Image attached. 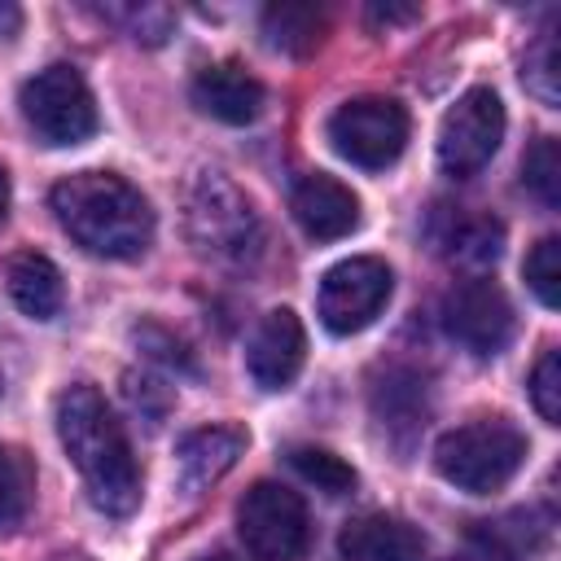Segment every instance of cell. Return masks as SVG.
Returning <instances> with one entry per match:
<instances>
[{
  "instance_id": "6da1fadb",
  "label": "cell",
  "mask_w": 561,
  "mask_h": 561,
  "mask_svg": "<svg viewBox=\"0 0 561 561\" xmlns=\"http://www.w3.org/2000/svg\"><path fill=\"white\" fill-rule=\"evenodd\" d=\"M57 438L70 456V465L83 478L88 500L110 513L127 517L140 504V469L131 456V443L110 412L105 394L88 381H75L57 394Z\"/></svg>"
},
{
  "instance_id": "7a4b0ae2",
  "label": "cell",
  "mask_w": 561,
  "mask_h": 561,
  "mask_svg": "<svg viewBox=\"0 0 561 561\" xmlns=\"http://www.w3.org/2000/svg\"><path fill=\"white\" fill-rule=\"evenodd\" d=\"M57 224L101 259H136L153 241V210L136 184L114 171H75L53 184Z\"/></svg>"
},
{
  "instance_id": "3957f363",
  "label": "cell",
  "mask_w": 561,
  "mask_h": 561,
  "mask_svg": "<svg viewBox=\"0 0 561 561\" xmlns=\"http://www.w3.org/2000/svg\"><path fill=\"white\" fill-rule=\"evenodd\" d=\"M184 228L202 259L245 267L263 250V224L250 197L219 171H197L184 193Z\"/></svg>"
},
{
  "instance_id": "277c9868",
  "label": "cell",
  "mask_w": 561,
  "mask_h": 561,
  "mask_svg": "<svg viewBox=\"0 0 561 561\" xmlns=\"http://www.w3.org/2000/svg\"><path fill=\"white\" fill-rule=\"evenodd\" d=\"M526 460V434L504 416H478L456 425L434 447V469L465 495H491L513 482Z\"/></svg>"
},
{
  "instance_id": "5b68a950",
  "label": "cell",
  "mask_w": 561,
  "mask_h": 561,
  "mask_svg": "<svg viewBox=\"0 0 561 561\" xmlns=\"http://www.w3.org/2000/svg\"><path fill=\"white\" fill-rule=\"evenodd\" d=\"M18 105H22V118L35 131V140H44L53 149L83 145L96 131V101L75 66H48L35 79H26Z\"/></svg>"
},
{
  "instance_id": "8992f818",
  "label": "cell",
  "mask_w": 561,
  "mask_h": 561,
  "mask_svg": "<svg viewBox=\"0 0 561 561\" xmlns=\"http://www.w3.org/2000/svg\"><path fill=\"white\" fill-rule=\"evenodd\" d=\"M237 535L254 561H298L311 539L302 495L280 482H254L237 504Z\"/></svg>"
},
{
  "instance_id": "52a82bcc",
  "label": "cell",
  "mask_w": 561,
  "mask_h": 561,
  "mask_svg": "<svg viewBox=\"0 0 561 561\" xmlns=\"http://www.w3.org/2000/svg\"><path fill=\"white\" fill-rule=\"evenodd\" d=\"M324 131L346 162H355L364 171H381L403 153L412 123L394 96H355L329 114Z\"/></svg>"
},
{
  "instance_id": "ba28073f",
  "label": "cell",
  "mask_w": 561,
  "mask_h": 561,
  "mask_svg": "<svg viewBox=\"0 0 561 561\" xmlns=\"http://www.w3.org/2000/svg\"><path fill=\"white\" fill-rule=\"evenodd\" d=\"M390 289H394L390 267L381 259H373V254H355V259L333 263L320 276L316 311H320L329 333L351 337V333L368 329L381 316V307L390 302Z\"/></svg>"
},
{
  "instance_id": "9c48e42d",
  "label": "cell",
  "mask_w": 561,
  "mask_h": 561,
  "mask_svg": "<svg viewBox=\"0 0 561 561\" xmlns=\"http://www.w3.org/2000/svg\"><path fill=\"white\" fill-rule=\"evenodd\" d=\"M504 140V101L491 88H469L443 114L438 127V167L451 180L478 175Z\"/></svg>"
},
{
  "instance_id": "30bf717a",
  "label": "cell",
  "mask_w": 561,
  "mask_h": 561,
  "mask_svg": "<svg viewBox=\"0 0 561 561\" xmlns=\"http://www.w3.org/2000/svg\"><path fill=\"white\" fill-rule=\"evenodd\" d=\"M513 324L517 320H513L508 294L486 276L456 280L443 294V329H447V337L456 346H465L469 355H478V359L500 355L513 342Z\"/></svg>"
},
{
  "instance_id": "8fae6325",
  "label": "cell",
  "mask_w": 561,
  "mask_h": 561,
  "mask_svg": "<svg viewBox=\"0 0 561 561\" xmlns=\"http://www.w3.org/2000/svg\"><path fill=\"white\" fill-rule=\"evenodd\" d=\"M302 359H307L302 320H298L289 307L263 311V320L254 324L250 346H245V368H250L254 386H259V390H285V386L298 377Z\"/></svg>"
},
{
  "instance_id": "7c38bea8",
  "label": "cell",
  "mask_w": 561,
  "mask_h": 561,
  "mask_svg": "<svg viewBox=\"0 0 561 561\" xmlns=\"http://www.w3.org/2000/svg\"><path fill=\"white\" fill-rule=\"evenodd\" d=\"M289 210H294L298 228L311 241H337V237L359 228V197L342 180H333L324 171H311V175H302L294 184Z\"/></svg>"
},
{
  "instance_id": "4fadbf2b",
  "label": "cell",
  "mask_w": 561,
  "mask_h": 561,
  "mask_svg": "<svg viewBox=\"0 0 561 561\" xmlns=\"http://www.w3.org/2000/svg\"><path fill=\"white\" fill-rule=\"evenodd\" d=\"M337 561H425V539L403 517L364 513V517H351L342 526Z\"/></svg>"
},
{
  "instance_id": "5bb4252c",
  "label": "cell",
  "mask_w": 561,
  "mask_h": 561,
  "mask_svg": "<svg viewBox=\"0 0 561 561\" xmlns=\"http://www.w3.org/2000/svg\"><path fill=\"white\" fill-rule=\"evenodd\" d=\"M193 105L202 110V114H210V118H219V123H232V127H241V123H254L259 118V110H263V83L250 75V70H241L237 61H215V66H202L197 75H193Z\"/></svg>"
},
{
  "instance_id": "9a60e30c",
  "label": "cell",
  "mask_w": 561,
  "mask_h": 561,
  "mask_svg": "<svg viewBox=\"0 0 561 561\" xmlns=\"http://www.w3.org/2000/svg\"><path fill=\"white\" fill-rule=\"evenodd\" d=\"M245 451V430L237 425H206V430H193L180 451H175V478H180V491L184 495H202L206 486H215L232 465L237 456Z\"/></svg>"
},
{
  "instance_id": "2e32d148",
  "label": "cell",
  "mask_w": 561,
  "mask_h": 561,
  "mask_svg": "<svg viewBox=\"0 0 561 561\" xmlns=\"http://www.w3.org/2000/svg\"><path fill=\"white\" fill-rule=\"evenodd\" d=\"M373 416L377 425L386 430L390 443L408 447L421 430H425V416H430V399H425V377L412 373V368H386L373 386Z\"/></svg>"
},
{
  "instance_id": "e0dca14e",
  "label": "cell",
  "mask_w": 561,
  "mask_h": 561,
  "mask_svg": "<svg viewBox=\"0 0 561 561\" xmlns=\"http://www.w3.org/2000/svg\"><path fill=\"white\" fill-rule=\"evenodd\" d=\"M4 285H9V298L18 302L22 316L31 320H53L66 302V285H61V272L53 267L48 254L39 250H18L9 254L4 263Z\"/></svg>"
},
{
  "instance_id": "ac0fdd59",
  "label": "cell",
  "mask_w": 561,
  "mask_h": 561,
  "mask_svg": "<svg viewBox=\"0 0 561 561\" xmlns=\"http://www.w3.org/2000/svg\"><path fill=\"white\" fill-rule=\"evenodd\" d=\"M434 241L460 267H491L500 259V245H504V224L491 215H473V210L456 206L443 215V224H434Z\"/></svg>"
},
{
  "instance_id": "d6986e66",
  "label": "cell",
  "mask_w": 561,
  "mask_h": 561,
  "mask_svg": "<svg viewBox=\"0 0 561 561\" xmlns=\"http://www.w3.org/2000/svg\"><path fill=\"white\" fill-rule=\"evenodd\" d=\"M324 39V9L316 4H272L263 9V44L289 57L311 53Z\"/></svg>"
},
{
  "instance_id": "ffe728a7",
  "label": "cell",
  "mask_w": 561,
  "mask_h": 561,
  "mask_svg": "<svg viewBox=\"0 0 561 561\" xmlns=\"http://www.w3.org/2000/svg\"><path fill=\"white\" fill-rule=\"evenodd\" d=\"M289 469L302 478V482H311L316 491H324V495H351L355 491V469L342 460V456H333V451H324V447H289Z\"/></svg>"
},
{
  "instance_id": "44dd1931",
  "label": "cell",
  "mask_w": 561,
  "mask_h": 561,
  "mask_svg": "<svg viewBox=\"0 0 561 561\" xmlns=\"http://www.w3.org/2000/svg\"><path fill=\"white\" fill-rule=\"evenodd\" d=\"M31 491H35V469H31V460H26L18 447L0 443V530H13V526L26 517Z\"/></svg>"
},
{
  "instance_id": "7402d4cb",
  "label": "cell",
  "mask_w": 561,
  "mask_h": 561,
  "mask_svg": "<svg viewBox=\"0 0 561 561\" xmlns=\"http://www.w3.org/2000/svg\"><path fill=\"white\" fill-rule=\"evenodd\" d=\"M522 184L548 206L557 210L561 206V158H557V140L552 136H539L526 158H522Z\"/></svg>"
},
{
  "instance_id": "603a6c76",
  "label": "cell",
  "mask_w": 561,
  "mask_h": 561,
  "mask_svg": "<svg viewBox=\"0 0 561 561\" xmlns=\"http://www.w3.org/2000/svg\"><path fill=\"white\" fill-rule=\"evenodd\" d=\"M557 254H561V241H557V237H543V241L530 245V254H526V263H522V276H526V285H530V294H535L548 311L561 302V263H557Z\"/></svg>"
},
{
  "instance_id": "cb8c5ba5",
  "label": "cell",
  "mask_w": 561,
  "mask_h": 561,
  "mask_svg": "<svg viewBox=\"0 0 561 561\" xmlns=\"http://www.w3.org/2000/svg\"><path fill=\"white\" fill-rule=\"evenodd\" d=\"M530 403L548 425L561 421V355H557V346H548L539 355V364L530 368Z\"/></svg>"
},
{
  "instance_id": "d4e9b609",
  "label": "cell",
  "mask_w": 561,
  "mask_h": 561,
  "mask_svg": "<svg viewBox=\"0 0 561 561\" xmlns=\"http://www.w3.org/2000/svg\"><path fill=\"white\" fill-rule=\"evenodd\" d=\"M522 79L543 105H557V35H539V44L526 53Z\"/></svg>"
},
{
  "instance_id": "484cf974",
  "label": "cell",
  "mask_w": 561,
  "mask_h": 561,
  "mask_svg": "<svg viewBox=\"0 0 561 561\" xmlns=\"http://www.w3.org/2000/svg\"><path fill=\"white\" fill-rule=\"evenodd\" d=\"M136 342L153 355V359H162V364H171V368H193V355H188V346L180 342V337H171L167 329H158V324H145V329H136Z\"/></svg>"
},
{
  "instance_id": "4316f807",
  "label": "cell",
  "mask_w": 561,
  "mask_h": 561,
  "mask_svg": "<svg viewBox=\"0 0 561 561\" xmlns=\"http://www.w3.org/2000/svg\"><path fill=\"white\" fill-rule=\"evenodd\" d=\"M447 561H517L504 543H495V535L491 530H473L469 535V543L460 548V552H451Z\"/></svg>"
},
{
  "instance_id": "83f0119b",
  "label": "cell",
  "mask_w": 561,
  "mask_h": 561,
  "mask_svg": "<svg viewBox=\"0 0 561 561\" xmlns=\"http://www.w3.org/2000/svg\"><path fill=\"white\" fill-rule=\"evenodd\" d=\"M421 9L416 4H373L368 9V22H377V26H394V22H412Z\"/></svg>"
},
{
  "instance_id": "f1b7e54d",
  "label": "cell",
  "mask_w": 561,
  "mask_h": 561,
  "mask_svg": "<svg viewBox=\"0 0 561 561\" xmlns=\"http://www.w3.org/2000/svg\"><path fill=\"white\" fill-rule=\"evenodd\" d=\"M18 26H22V9H18V4H0V35L13 39Z\"/></svg>"
},
{
  "instance_id": "f546056e",
  "label": "cell",
  "mask_w": 561,
  "mask_h": 561,
  "mask_svg": "<svg viewBox=\"0 0 561 561\" xmlns=\"http://www.w3.org/2000/svg\"><path fill=\"white\" fill-rule=\"evenodd\" d=\"M4 210H9V171L0 167V219H4Z\"/></svg>"
},
{
  "instance_id": "4dcf8cb0",
  "label": "cell",
  "mask_w": 561,
  "mask_h": 561,
  "mask_svg": "<svg viewBox=\"0 0 561 561\" xmlns=\"http://www.w3.org/2000/svg\"><path fill=\"white\" fill-rule=\"evenodd\" d=\"M53 561H88V557H79V552H61V557H53Z\"/></svg>"
},
{
  "instance_id": "1f68e13d",
  "label": "cell",
  "mask_w": 561,
  "mask_h": 561,
  "mask_svg": "<svg viewBox=\"0 0 561 561\" xmlns=\"http://www.w3.org/2000/svg\"><path fill=\"white\" fill-rule=\"evenodd\" d=\"M202 561H237V557H228V552H215V557H202Z\"/></svg>"
}]
</instances>
